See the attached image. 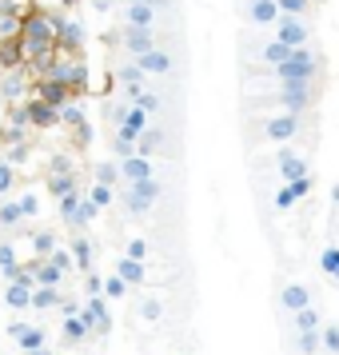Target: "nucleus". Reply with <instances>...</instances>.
<instances>
[{"instance_id": "3c124183", "label": "nucleus", "mask_w": 339, "mask_h": 355, "mask_svg": "<svg viewBox=\"0 0 339 355\" xmlns=\"http://www.w3.org/2000/svg\"><path fill=\"white\" fill-rule=\"evenodd\" d=\"M24 92V80L20 76H8V96H20Z\"/></svg>"}, {"instance_id": "4468645a", "label": "nucleus", "mask_w": 339, "mask_h": 355, "mask_svg": "<svg viewBox=\"0 0 339 355\" xmlns=\"http://www.w3.org/2000/svg\"><path fill=\"white\" fill-rule=\"evenodd\" d=\"M152 20H156V8H152L148 0H132L128 4V24L132 28H152Z\"/></svg>"}, {"instance_id": "6e6552de", "label": "nucleus", "mask_w": 339, "mask_h": 355, "mask_svg": "<svg viewBox=\"0 0 339 355\" xmlns=\"http://www.w3.org/2000/svg\"><path fill=\"white\" fill-rule=\"evenodd\" d=\"M299 132V124H295V116H275V120H268V136H272L275 144H288L291 136Z\"/></svg>"}, {"instance_id": "423d86ee", "label": "nucleus", "mask_w": 339, "mask_h": 355, "mask_svg": "<svg viewBox=\"0 0 339 355\" xmlns=\"http://www.w3.org/2000/svg\"><path fill=\"white\" fill-rule=\"evenodd\" d=\"M144 128H148V112H144V108H136V104H128V108H124V116H120V132H116V136H124V140H132V144H136Z\"/></svg>"}, {"instance_id": "f704fd0d", "label": "nucleus", "mask_w": 339, "mask_h": 355, "mask_svg": "<svg viewBox=\"0 0 339 355\" xmlns=\"http://www.w3.org/2000/svg\"><path fill=\"white\" fill-rule=\"evenodd\" d=\"M116 180H120V164H100V168H96V184L116 188Z\"/></svg>"}, {"instance_id": "ea45409f", "label": "nucleus", "mask_w": 339, "mask_h": 355, "mask_svg": "<svg viewBox=\"0 0 339 355\" xmlns=\"http://www.w3.org/2000/svg\"><path fill=\"white\" fill-rule=\"evenodd\" d=\"M140 315H144L148 323H156L164 315V307H160V300H156V295H148L144 304H140Z\"/></svg>"}, {"instance_id": "a878e982", "label": "nucleus", "mask_w": 339, "mask_h": 355, "mask_svg": "<svg viewBox=\"0 0 339 355\" xmlns=\"http://www.w3.org/2000/svg\"><path fill=\"white\" fill-rule=\"evenodd\" d=\"M320 311L315 307H304V311H295V331H320Z\"/></svg>"}, {"instance_id": "dca6fc26", "label": "nucleus", "mask_w": 339, "mask_h": 355, "mask_svg": "<svg viewBox=\"0 0 339 355\" xmlns=\"http://www.w3.org/2000/svg\"><path fill=\"white\" fill-rule=\"evenodd\" d=\"M247 17L256 20V24H263V28H268V24H275V20H279V4H275V0H252Z\"/></svg>"}, {"instance_id": "0eeeda50", "label": "nucleus", "mask_w": 339, "mask_h": 355, "mask_svg": "<svg viewBox=\"0 0 339 355\" xmlns=\"http://www.w3.org/2000/svg\"><path fill=\"white\" fill-rule=\"evenodd\" d=\"M120 176L128 180V184L152 180V160H144V156H128V160H120Z\"/></svg>"}, {"instance_id": "2eb2a0df", "label": "nucleus", "mask_w": 339, "mask_h": 355, "mask_svg": "<svg viewBox=\"0 0 339 355\" xmlns=\"http://www.w3.org/2000/svg\"><path fill=\"white\" fill-rule=\"evenodd\" d=\"M24 116H28L33 124H40V128L56 124V108H52V104H44V100H28V104H24Z\"/></svg>"}, {"instance_id": "a211bd4d", "label": "nucleus", "mask_w": 339, "mask_h": 355, "mask_svg": "<svg viewBox=\"0 0 339 355\" xmlns=\"http://www.w3.org/2000/svg\"><path fill=\"white\" fill-rule=\"evenodd\" d=\"M33 275L36 279H40V288H56V284H60V268H56V263H49V259H33Z\"/></svg>"}, {"instance_id": "72a5a7b5", "label": "nucleus", "mask_w": 339, "mask_h": 355, "mask_svg": "<svg viewBox=\"0 0 339 355\" xmlns=\"http://www.w3.org/2000/svg\"><path fill=\"white\" fill-rule=\"evenodd\" d=\"M88 200H92L96 208H108V204H112V200H116V192H112V188H108V184H96V188L88 192Z\"/></svg>"}, {"instance_id": "5701e85b", "label": "nucleus", "mask_w": 339, "mask_h": 355, "mask_svg": "<svg viewBox=\"0 0 339 355\" xmlns=\"http://www.w3.org/2000/svg\"><path fill=\"white\" fill-rule=\"evenodd\" d=\"M120 80H124V88H128V100H136L140 92H144V72H140L136 64L124 68V72H120Z\"/></svg>"}, {"instance_id": "6ab92c4d", "label": "nucleus", "mask_w": 339, "mask_h": 355, "mask_svg": "<svg viewBox=\"0 0 339 355\" xmlns=\"http://www.w3.org/2000/svg\"><path fill=\"white\" fill-rule=\"evenodd\" d=\"M284 307H288V311H304V307H311V295H307L304 284H288V288H284Z\"/></svg>"}, {"instance_id": "e433bc0d", "label": "nucleus", "mask_w": 339, "mask_h": 355, "mask_svg": "<svg viewBox=\"0 0 339 355\" xmlns=\"http://www.w3.org/2000/svg\"><path fill=\"white\" fill-rule=\"evenodd\" d=\"M320 263H323V272L331 275V279H339V248H327L320 256Z\"/></svg>"}, {"instance_id": "5fc2aeb1", "label": "nucleus", "mask_w": 339, "mask_h": 355, "mask_svg": "<svg viewBox=\"0 0 339 355\" xmlns=\"http://www.w3.org/2000/svg\"><path fill=\"white\" fill-rule=\"evenodd\" d=\"M331 200H336V204H339V188H336V192H331Z\"/></svg>"}, {"instance_id": "603ef678", "label": "nucleus", "mask_w": 339, "mask_h": 355, "mask_svg": "<svg viewBox=\"0 0 339 355\" xmlns=\"http://www.w3.org/2000/svg\"><path fill=\"white\" fill-rule=\"evenodd\" d=\"M104 291V279L100 275H88V295H100Z\"/></svg>"}, {"instance_id": "aec40b11", "label": "nucleus", "mask_w": 339, "mask_h": 355, "mask_svg": "<svg viewBox=\"0 0 339 355\" xmlns=\"http://www.w3.org/2000/svg\"><path fill=\"white\" fill-rule=\"evenodd\" d=\"M164 144V136H160V128H144L140 132V140H136V156H152V152H156V148Z\"/></svg>"}, {"instance_id": "de8ad7c7", "label": "nucleus", "mask_w": 339, "mask_h": 355, "mask_svg": "<svg viewBox=\"0 0 339 355\" xmlns=\"http://www.w3.org/2000/svg\"><path fill=\"white\" fill-rule=\"evenodd\" d=\"M8 188H12V168L0 164V196H8Z\"/></svg>"}, {"instance_id": "9b49d317", "label": "nucleus", "mask_w": 339, "mask_h": 355, "mask_svg": "<svg viewBox=\"0 0 339 355\" xmlns=\"http://www.w3.org/2000/svg\"><path fill=\"white\" fill-rule=\"evenodd\" d=\"M56 49H60V52H76V49H80V24H76V20L56 24Z\"/></svg>"}, {"instance_id": "c756f323", "label": "nucleus", "mask_w": 339, "mask_h": 355, "mask_svg": "<svg viewBox=\"0 0 339 355\" xmlns=\"http://www.w3.org/2000/svg\"><path fill=\"white\" fill-rule=\"evenodd\" d=\"M320 343L331 355H339V323H323V327H320Z\"/></svg>"}, {"instance_id": "f257e3e1", "label": "nucleus", "mask_w": 339, "mask_h": 355, "mask_svg": "<svg viewBox=\"0 0 339 355\" xmlns=\"http://www.w3.org/2000/svg\"><path fill=\"white\" fill-rule=\"evenodd\" d=\"M272 72H275L279 84H288V80H304L307 84L311 76H315V56H311L307 49H291V56L284 60V64H275Z\"/></svg>"}, {"instance_id": "864d4df0", "label": "nucleus", "mask_w": 339, "mask_h": 355, "mask_svg": "<svg viewBox=\"0 0 339 355\" xmlns=\"http://www.w3.org/2000/svg\"><path fill=\"white\" fill-rule=\"evenodd\" d=\"M148 4H152L156 12H164V8H168V0H148Z\"/></svg>"}, {"instance_id": "58836bf2", "label": "nucleus", "mask_w": 339, "mask_h": 355, "mask_svg": "<svg viewBox=\"0 0 339 355\" xmlns=\"http://www.w3.org/2000/svg\"><path fill=\"white\" fill-rule=\"evenodd\" d=\"M56 116H60V120H64V124H76V128H84L80 104H64V108H56Z\"/></svg>"}, {"instance_id": "b1692460", "label": "nucleus", "mask_w": 339, "mask_h": 355, "mask_svg": "<svg viewBox=\"0 0 339 355\" xmlns=\"http://www.w3.org/2000/svg\"><path fill=\"white\" fill-rule=\"evenodd\" d=\"M4 304H8V307H28V304H33V288L8 284V291H4Z\"/></svg>"}, {"instance_id": "8fccbe9b", "label": "nucleus", "mask_w": 339, "mask_h": 355, "mask_svg": "<svg viewBox=\"0 0 339 355\" xmlns=\"http://www.w3.org/2000/svg\"><path fill=\"white\" fill-rule=\"evenodd\" d=\"M36 208H40L36 196H24V200H20V216H36Z\"/></svg>"}, {"instance_id": "1a4fd4ad", "label": "nucleus", "mask_w": 339, "mask_h": 355, "mask_svg": "<svg viewBox=\"0 0 339 355\" xmlns=\"http://www.w3.org/2000/svg\"><path fill=\"white\" fill-rule=\"evenodd\" d=\"M136 68H140V72H156V76H164V72H168V68H172V56H168V52H144V56H136Z\"/></svg>"}, {"instance_id": "4c0bfd02", "label": "nucleus", "mask_w": 339, "mask_h": 355, "mask_svg": "<svg viewBox=\"0 0 339 355\" xmlns=\"http://www.w3.org/2000/svg\"><path fill=\"white\" fill-rule=\"evenodd\" d=\"M104 291H108V300H124V295H128V284H124L120 275H108V279H104Z\"/></svg>"}, {"instance_id": "4be33fe9", "label": "nucleus", "mask_w": 339, "mask_h": 355, "mask_svg": "<svg viewBox=\"0 0 339 355\" xmlns=\"http://www.w3.org/2000/svg\"><path fill=\"white\" fill-rule=\"evenodd\" d=\"M116 275H120L124 284H140V279H144V263H140V259H120V263H116Z\"/></svg>"}, {"instance_id": "c03bdc74", "label": "nucleus", "mask_w": 339, "mask_h": 355, "mask_svg": "<svg viewBox=\"0 0 339 355\" xmlns=\"http://www.w3.org/2000/svg\"><path fill=\"white\" fill-rule=\"evenodd\" d=\"M275 4H279V8H284L288 17H299V12L307 8V0H275Z\"/></svg>"}, {"instance_id": "c85d7f7f", "label": "nucleus", "mask_w": 339, "mask_h": 355, "mask_svg": "<svg viewBox=\"0 0 339 355\" xmlns=\"http://www.w3.org/2000/svg\"><path fill=\"white\" fill-rule=\"evenodd\" d=\"M33 248H36V259H49L56 252V236L52 232H40V236H33Z\"/></svg>"}, {"instance_id": "6e6d98bb", "label": "nucleus", "mask_w": 339, "mask_h": 355, "mask_svg": "<svg viewBox=\"0 0 339 355\" xmlns=\"http://www.w3.org/2000/svg\"><path fill=\"white\" fill-rule=\"evenodd\" d=\"M24 355H40V352H24Z\"/></svg>"}, {"instance_id": "20e7f679", "label": "nucleus", "mask_w": 339, "mask_h": 355, "mask_svg": "<svg viewBox=\"0 0 339 355\" xmlns=\"http://www.w3.org/2000/svg\"><path fill=\"white\" fill-rule=\"evenodd\" d=\"M307 100H311V88H307L304 80H288L284 88H279V104H284V108H288L291 116H295V112H304V108H307Z\"/></svg>"}, {"instance_id": "79ce46f5", "label": "nucleus", "mask_w": 339, "mask_h": 355, "mask_svg": "<svg viewBox=\"0 0 339 355\" xmlns=\"http://www.w3.org/2000/svg\"><path fill=\"white\" fill-rule=\"evenodd\" d=\"M132 104H136V108H144V112H160V96H156V92H140Z\"/></svg>"}, {"instance_id": "49530a36", "label": "nucleus", "mask_w": 339, "mask_h": 355, "mask_svg": "<svg viewBox=\"0 0 339 355\" xmlns=\"http://www.w3.org/2000/svg\"><path fill=\"white\" fill-rule=\"evenodd\" d=\"M49 263H56L60 272H68V268H72V252H52V256H49Z\"/></svg>"}, {"instance_id": "c9c22d12", "label": "nucleus", "mask_w": 339, "mask_h": 355, "mask_svg": "<svg viewBox=\"0 0 339 355\" xmlns=\"http://www.w3.org/2000/svg\"><path fill=\"white\" fill-rule=\"evenodd\" d=\"M320 347V331H299V355H315Z\"/></svg>"}, {"instance_id": "cd10ccee", "label": "nucleus", "mask_w": 339, "mask_h": 355, "mask_svg": "<svg viewBox=\"0 0 339 355\" xmlns=\"http://www.w3.org/2000/svg\"><path fill=\"white\" fill-rule=\"evenodd\" d=\"M17 339H20L24 352H40V347H44V331H40V327H24Z\"/></svg>"}, {"instance_id": "2f4dec72", "label": "nucleus", "mask_w": 339, "mask_h": 355, "mask_svg": "<svg viewBox=\"0 0 339 355\" xmlns=\"http://www.w3.org/2000/svg\"><path fill=\"white\" fill-rule=\"evenodd\" d=\"M52 304H60L56 288H40V291H33V304L28 307H40V311H44V307H52Z\"/></svg>"}, {"instance_id": "412c9836", "label": "nucleus", "mask_w": 339, "mask_h": 355, "mask_svg": "<svg viewBox=\"0 0 339 355\" xmlns=\"http://www.w3.org/2000/svg\"><path fill=\"white\" fill-rule=\"evenodd\" d=\"M49 76H52V80H64V84H80L84 80V72H80V68H72L68 60H56V64L49 68Z\"/></svg>"}, {"instance_id": "37998d69", "label": "nucleus", "mask_w": 339, "mask_h": 355, "mask_svg": "<svg viewBox=\"0 0 339 355\" xmlns=\"http://www.w3.org/2000/svg\"><path fill=\"white\" fill-rule=\"evenodd\" d=\"M112 152L120 156V160H128V156H136V144H132V140H124V136H116V140H112Z\"/></svg>"}, {"instance_id": "a19ab883", "label": "nucleus", "mask_w": 339, "mask_h": 355, "mask_svg": "<svg viewBox=\"0 0 339 355\" xmlns=\"http://www.w3.org/2000/svg\"><path fill=\"white\" fill-rule=\"evenodd\" d=\"M72 256H76L80 268H88V263H92V248H88V240H72Z\"/></svg>"}, {"instance_id": "ddd939ff", "label": "nucleus", "mask_w": 339, "mask_h": 355, "mask_svg": "<svg viewBox=\"0 0 339 355\" xmlns=\"http://www.w3.org/2000/svg\"><path fill=\"white\" fill-rule=\"evenodd\" d=\"M279 172H284V180H304L307 176V164H304V156H295V152H288V148H284V152H279Z\"/></svg>"}, {"instance_id": "a18cd8bd", "label": "nucleus", "mask_w": 339, "mask_h": 355, "mask_svg": "<svg viewBox=\"0 0 339 355\" xmlns=\"http://www.w3.org/2000/svg\"><path fill=\"white\" fill-rule=\"evenodd\" d=\"M12 263H17V252H12L8 243H0V272H8Z\"/></svg>"}, {"instance_id": "f03ea898", "label": "nucleus", "mask_w": 339, "mask_h": 355, "mask_svg": "<svg viewBox=\"0 0 339 355\" xmlns=\"http://www.w3.org/2000/svg\"><path fill=\"white\" fill-rule=\"evenodd\" d=\"M156 196H160V184H156V180H140V184H128V211H136V216L152 211Z\"/></svg>"}, {"instance_id": "473e14b6", "label": "nucleus", "mask_w": 339, "mask_h": 355, "mask_svg": "<svg viewBox=\"0 0 339 355\" xmlns=\"http://www.w3.org/2000/svg\"><path fill=\"white\" fill-rule=\"evenodd\" d=\"M291 56V49H284V44H279V40H272V44H268V49H263V60H268V64H284V60H288Z\"/></svg>"}, {"instance_id": "39448f33", "label": "nucleus", "mask_w": 339, "mask_h": 355, "mask_svg": "<svg viewBox=\"0 0 339 355\" xmlns=\"http://www.w3.org/2000/svg\"><path fill=\"white\" fill-rule=\"evenodd\" d=\"M275 40H279L284 49H304L307 44V24H299L295 17H284L279 28H275Z\"/></svg>"}, {"instance_id": "f3484780", "label": "nucleus", "mask_w": 339, "mask_h": 355, "mask_svg": "<svg viewBox=\"0 0 339 355\" xmlns=\"http://www.w3.org/2000/svg\"><path fill=\"white\" fill-rule=\"evenodd\" d=\"M128 49H132V56L152 52V49H156V33H152V28H132V33H128Z\"/></svg>"}, {"instance_id": "09e8293b", "label": "nucleus", "mask_w": 339, "mask_h": 355, "mask_svg": "<svg viewBox=\"0 0 339 355\" xmlns=\"http://www.w3.org/2000/svg\"><path fill=\"white\" fill-rule=\"evenodd\" d=\"M148 256V243L144 240H132L128 243V259H144Z\"/></svg>"}, {"instance_id": "7c9ffc66", "label": "nucleus", "mask_w": 339, "mask_h": 355, "mask_svg": "<svg viewBox=\"0 0 339 355\" xmlns=\"http://www.w3.org/2000/svg\"><path fill=\"white\" fill-rule=\"evenodd\" d=\"M24 216H20V204H12V200H0V224L4 227H17Z\"/></svg>"}, {"instance_id": "f8f14e48", "label": "nucleus", "mask_w": 339, "mask_h": 355, "mask_svg": "<svg viewBox=\"0 0 339 355\" xmlns=\"http://www.w3.org/2000/svg\"><path fill=\"white\" fill-rule=\"evenodd\" d=\"M311 192V180H291V184H284V188H279V196H275V204H279V208H291V204H295V200H304V196Z\"/></svg>"}, {"instance_id": "393cba45", "label": "nucleus", "mask_w": 339, "mask_h": 355, "mask_svg": "<svg viewBox=\"0 0 339 355\" xmlns=\"http://www.w3.org/2000/svg\"><path fill=\"white\" fill-rule=\"evenodd\" d=\"M96 204H92V200H84V196H80V204H76V211H72V216H68V220H72V224H76V227H88V224H92V216H96Z\"/></svg>"}, {"instance_id": "7ed1b4c3", "label": "nucleus", "mask_w": 339, "mask_h": 355, "mask_svg": "<svg viewBox=\"0 0 339 355\" xmlns=\"http://www.w3.org/2000/svg\"><path fill=\"white\" fill-rule=\"evenodd\" d=\"M36 100H44V104H52V108H64V104H72V84L44 76V80L36 84Z\"/></svg>"}, {"instance_id": "9d476101", "label": "nucleus", "mask_w": 339, "mask_h": 355, "mask_svg": "<svg viewBox=\"0 0 339 355\" xmlns=\"http://www.w3.org/2000/svg\"><path fill=\"white\" fill-rule=\"evenodd\" d=\"M49 188H52L56 196H68V192H72V164H68V160H56V164H52Z\"/></svg>"}, {"instance_id": "bb28decb", "label": "nucleus", "mask_w": 339, "mask_h": 355, "mask_svg": "<svg viewBox=\"0 0 339 355\" xmlns=\"http://www.w3.org/2000/svg\"><path fill=\"white\" fill-rule=\"evenodd\" d=\"M84 336H88V320H84V315H68V320H64V339L80 343Z\"/></svg>"}]
</instances>
